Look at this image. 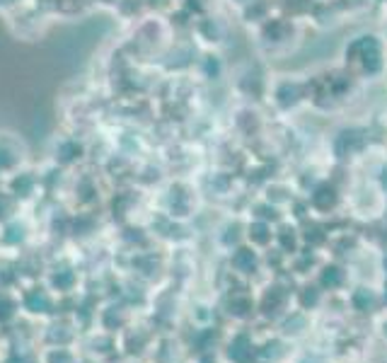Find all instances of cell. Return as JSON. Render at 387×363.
<instances>
[{
    "label": "cell",
    "mask_w": 387,
    "mask_h": 363,
    "mask_svg": "<svg viewBox=\"0 0 387 363\" xmlns=\"http://www.w3.org/2000/svg\"><path fill=\"white\" fill-rule=\"evenodd\" d=\"M7 232H10V235H7V240H10V242H15V240H19V237H22V228H17V225H12Z\"/></svg>",
    "instance_id": "obj_15"
},
{
    "label": "cell",
    "mask_w": 387,
    "mask_h": 363,
    "mask_svg": "<svg viewBox=\"0 0 387 363\" xmlns=\"http://www.w3.org/2000/svg\"><path fill=\"white\" fill-rule=\"evenodd\" d=\"M230 359L237 363H250L252 361V344H250V339L245 337V334H240L232 344H230Z\"/></svg>",
    "instance_id": "obj_1"
},
{
    "label": "cell",
    "mask_w": 387,
    "mask_h": 363,
    "mask_svg": "<svg viewBox=\"0 0 387 363\" xmlns=\"http://www.w3.org/2000/svg\"><path fill=\"white\" fill-rule=\"evenodd\" d=\"M281 242H283V247H286V249H288V247L293 249V247H295V237H293V232L288 235V230H283V235H281Z\"/></svg>",
    "instance_id": "obj_14"
},
{
    "label": "cell",
    "mask_w": 387,
    "mask_h": 363,
    "mask_svg": "<svg viewBox=\"0 0 387 363\" xmlns=\"http://www.w3.org/2000/svg\"><path fill=\"white\" fill-rule=\"evenodd\" d=\"M254 262H257V257H254L252 249H240V252L232 257V264H235L240 271H252V269H254Z\"/></svg>",
    "instance_id": "obj_3"
},
{
    "label": "cell",
    "mask_w": 387,
    "mask_h": 363,
    "mask_svg": "<svg viewBox=\"0 0 387 363\" xmlns=\"http://www.w3.org/2000/svg\"><path fill=\"white\" fill-rule=\"evenodd\" d=\"M12 310H15V303L7 300V298H0V320H10Z\"/></svg>",
    "instance_id": "obj_10"
},
{
    "label": "cell",
    "mask_w": 387,
    "mask_h": 363,
    "mask_svg": "<svg viewBox=\"0 0 387 363\" xmlns=\"http://www.w3.org/2000/svg\"><path fill=\"white\" fill-rule=\"evenodd\" d=\"M300 300H303L305 307H308V305H315V303H317V293H315L312 288H305L303 290V295H300Z\"/></svg>",
    "instance_id": "obj_12"
},
{
    "label": "cell",
    "mask_w": 387,
    "mask_h": 363,
    "mask_svg": "<svg viewBox=\"0 0 387 363\" xmlns=\"http://www.w3.org/2000/svg\"><path fill=\"white\" fill-rule=\"evenodd\" d=\"M308 240H312V242H320V240H322V235H320V230L315 228L312 232H308Z\"/></svg>",
    "instance_id": "obj_16"
},
{
    "label": "cell",
    "mask_w": 387,
    "mask_h": 363,
    "mask_svg": "<svg viewBox=\"0 0 387 363\" xmlns=\"http://www.w3.org/2000/svg\"><path fill=\"white\" fill-rule=\"evenodd\" d=\"M250 237L259 242V245H264V242H269V237H271V232H269V228L264 225V223H254L252 228H250Z\"/></svg>",
    "instance_id": "obj_6"
},
{
    "label": "cell",
    "mask_w": 387,
    "mask_h": 363,
    "mask_svg": "<svg viewBox=\"0 0 387 363\" xmlns=\"http://www.w3.org/2000/svg\"><path fill=\"white\" fill-rule=\"evenodd\" d=\"M49 363H70V356L65 351H58V354H51L49 356Z\"/></svg>",
    "instance_id": "obj_13"
},
{
    "label": "cell",
    "mask_w": 387,
    "mask_h": 363,
    "mask_svg": "<svg viewBox=\"0 0 387 363\" xmlns=\"http://www.w3.org/2000/svg\"><path fill=\"white\" fill-rule=\"evenodd\" d=\"M247 310H250V300H247V298H232V300H230V312L245 315Z\"/></svg>",
    "instance_id": "obj_9"
},
{
    "label": "cell",
    "mask_w": 387,
    "mask_h": 363,
    "mask_svg": "<svg viewBox=\"0 0 387 363\" xmlns=\"http://www.w3.org/2000/svg\"><path fill=\"white\" fill-rule=\"evenodd\" d=\"M54 284H56L58 288H70V284H73V274H70V271H63V274H58V276L54 279Z\"/></svg>",
    "instance_id": "obj_11"
},
{
    "label": "cell",
    "mask_w": 387,
    "mask_h": 363,
    "mask_svg": "<svg viewBox=\"0 0 387 363\" xmlns=\"http://www.w3.org/2000/svg\"><path fill=\"white\" fill-rule=\"evenodd\" d=\"M51 339H54V342H56V339L65 342V339H68V334H63V332H51Z\"/></svg>",
    "instance_id": "obj_17"
},
{
    "label": "cell",
    "mask_w": 387,
    "mask_h": 363,
    "mask_svg": "<svg viewBox=\"0 0 387 363\" xmlns=\"http://www.w3.org/2000/svg\"><path fill=\"white\" fill-rule=\"evenodd\" d=\"M0 211H2V206H0ZM0 216H2V213H0Z\"/></svg>",
    "instance_id": "obj_19"
},
{
    "label": "cell",
    "mask_w": 387,
    "mask_h": 363,
    "mask_svg": "<svg viewBox=\"0 0 387 363\" xmlns=\"http://www.w3.org/2000/svg\"><path fill=\"white\" fill-rule=\"evenodd\" d=\"M385 332H387V325H385Z\"/></svg>",
    "instance_id": "obj_20"
},
{
    "label": "cell",
    "mask_w": 387,
    "mask_h": 363,
    "mask_svg": "<svg viewBox=\"0 0 387 363\" xmlns=\"http://www.w3.org/2000/svg\"><path fill=\"white\" fill-rule=\"evenodd\" d=\"M353 305H356L358 310H368V307L373 305V295H370L366 288L356 290V293H353Z\"/></svg>",
    "instance_id": "obj_7"
},
{
    "label": "cell",
    "mask_w": 387,
    "mask_h": 363,
    "mask_svg": "<svg viewBox=\"0 0 387 363\" xmlns=\"http://www.w3.org/2000/svg\"><path fill=\"white\" fill-rule=\"evenodd\" d=\"M281 300H283V295H281L278 290H271V293L264 298V312H266V315L276 312V307L281 305Z\"/></svg>",
    "instance_id": "obj_8"
},
{
    "label": "cell",
    "mask_w": 387,
    "mask_h": 363,
    "mask_svg": "<svg viewBox=\"0 0 387 363\" xmlns=\"http://www.w3.org/2000/svg\"><path fill=\"white\" fill-rule=\"evenodd\" d=\"M312 204H315L317 209H322V211L331 209V206L336 204V194H334V189H331V187H320V189L312 194Z\"/></svg>",
    "instance_id": "obj_2"
},
{
    "label": "cell",
    "mask_w": 387,
    "mask_h": 363,
    "mask_svg": "<svg viewBox=\"0 0 387 363\" xmlns=\"http://www.w3.org/2000/svg\"><path fill=\"white\" fill-rule=\"evenodd\" d=\"M385 269H387V257H385Z\"/></svg>",
    "instance_id": "obj_18"
},
{
    "label": "cell",
    "mask_w": 387,
    "mask_h": 363,
    "mask_svg": "<svg viewBox=\"0 0 387 363\" xmlns=\"http://www.w3.org/2000/svg\"><path fill=\"white\" fill-rule=\"evenodd\" d=\"M341 271L336 269V267H327L322 271V286H327V288H336L339 284H341Z\"/></svg>",
    "instance_id": "obj_5"
},
{
    "label": "cell",
    "mask_w": 387,
    "mask_h": 363,
    "mask_svg": "<svg viewBox=\"0 0 387 363\" xmlns=\"http://www.w3.org/2000/svg\"><path fill=\"white\" fill-rule=\"evenodd\" d=\"M27 307H29L32 312H44V310H49V298L37 290V293H32V295L27 298Z\"/></svg>",
    "instance_id": "obj_4"
}]
</instances>
